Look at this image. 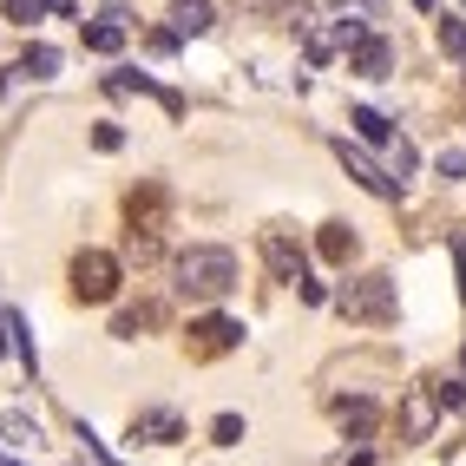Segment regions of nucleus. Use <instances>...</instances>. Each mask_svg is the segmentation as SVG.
Instances as JSON below:
<instances>
[{
  "label": "nucleus",
  "instance_id": "obj_1",
  "mask_svg": "<svg viewBox=\"0 0 466 466\" xmlns=\"http://www.w3.org/2000/svg\"><path fill=\"white\" fill-rule=\"evenodd\" d=\"M177 289L191 302H224L237 289V257L224 243H191V250L177 257Z\"/></svg>",
  "mask_w": 466,
  "mask_h": 466
},
{
  "label": "nucleus",
  "instance_id": "obj_2",
  "mask_svg": "<svg viewBox=\"0 0 466 466\" xmlns=\"http://www.w3.org/2000/svg\"><path fill=\"white\" fill-rule=\"evenodd\" d=\"M341 316L349 322H388L394 316V283L388 276H355V283L341 289Z\"/></svg>",
  "mask_w": 466,
  "mask_h": 466
},
{
  "label": "nucleus",
  "instance_id": "obj_3",
  "mask_svg": "<svg viewBox=\"0 0 466 466\" xmlns=\"http://www.w3.org/2000/svg\"><path fill=\"white\" fill-rule=\"evenodd\" d=\"M73 296H79V302H112V296H118V257L79 250V257H73Z\"/></svg>",
  "mask_w": 466,
  "mask_h": 466
},
{
  "label": "nucleus",
  "instance_id": "obj_4",
  "mask_svg": "<svg viewBox=\"0 0 466 466\" xmlns=\"http://www.w3.org/2000/svg\"><path fill=\"white\" fill-rule=\"evenodd\" d=\"M335 158H341V165H349V177L361 184V191H368V198H400V184H408V177H394V171H381V165H375V158H368V151H361V145H349V138H341V145H335Z\"/></svg>",
  "mask_w": 466,
  "mask_h": 466
},
{
  "label": "nucleus",
  "instance_id": "obj_5",
  "mask_svg": "<svg viewBox=\"0 0 466 466\" xmlns=\"http://www.w3.org/2000/svg\"><path fill=\"white\" fill-rule=\"evenodd\" d=\"M263 263L276 283H302V243L289 230H263Z\"/></svg>",
  "mask_w": 466,
  "mask_h": 466
},
{
  "label": "nucleus",
  "instance_id": "obj_6",
  "mask_svg": "<svg viewBox=\"0 0 466 466\" xmlns=\"http://www.w3.org/2000/svg\"><path fill=\"white\" fill-rule=\"evenodd\" d=\"M237 341H243V322H230V316H204L198 329H191V355H230L237 349Z\"/></svg>",
  "mask_w": 466,
  "mask_h": 466
},
{
  "label": "nucleus",
  "instance_id": "obj_7",
  "mask_svg": "<svg viewBox=\"0 0 466 466\" xmlns=\"http://www.w3.org/2000/svg\"><path fill=\"white\" fill-rule=\"evenodd\" d=\"M349 66H355L361 79H388V66H394V46H388V40H375V34H361V40L349 46Z\"/></svg>",
  "mask_w": 466,
  "mask_h": 466
},
{
  "label": "nucleus",
  "instance_id": "obj_8",
  "mask_svg": "<svg viewBox=\"0 0 466 466\" xmlns=\"http://www.w3.org/2000/svg\"><path fill=\"white\" fill-rule=\"evenodd\" d=\"M86 46H92V53H118V46H126V7H112V14L92 20V26H86Z\"/></svg>",
  "mask_w": 466,
  "mask_h": 466
},
{
  "label": "nucleus",
  "instance_id": "obj_9",
  "mask_svg": "<svg viewBox=\"0 0 466 466\" xmlns=\"http://www.w3.org/2000/svg\"><path fill=\"white\" fill-rule=\"evenodd\" d=\"M210 20H217L210 0H177V7H171V26H177V34H204Z\"/></svg>",
  "mask_w": 466,
  "mask_h": 466
},
{
  "label": "nucleus",
  "instance_id": "obj_10",
  "mask_svg": "<svg viewBox=\"0 0 466 466\" xmlns=\"http://www.w3.org/2000/svg\"><path fill=\"white\" fill-rule=\"evenodd\" d=\"M20 73H26V79H53V73H59V53H53V46H26V53H20Z\"/></svg>",
  "mask_w": 466,
  "mask_h": 466
},
{
  "label": "nucleus",
  "instance_id": "obj_11",
  "mask_svg": "<svg viewBox=\"0 0 466 466\" xmlns=\"http://www.w3.org/2000/svg\"><path fill=\"white\" fill-rule=\"evenodd\" d=\"M322 257H329V263H349V257H355V230H349V224H329V230H322Z\"/></svg>",
  "mask_w": 466,
  "mask_h": 466
},
{
  "label": "nucleus",
  "instance_id": "obj_12",
  "mask_svg": "<svg viewBox=\"0 0 466 466\" xmlns=\"http://www.w3.org/2000/svg\"><path fill=\"white\" fill-rule=\"evenodd\" d=\"M335 420L349 433H368V427H375V408H368V400H335Z\"/></svg>",
  "mask_w": 466,
  "mask_h": 466
},
{
  "label": "nucleus",
  "instance_id": "obj_13",
  "mask_svg": "<svg viewBox=\"0 0 466 466\" xmlns=\"http://www.w3.org/2000/svg\"><path fill=\"white\" fill-rule=\"evenodd\" d=\"M433 408H441V400H427V394H408V433H414V441H427V427H433Z\"/></svg>",
  "mask_w": 466,
  "mask_h": 466
},
{
  "label": "nucleus",
  "instance_id": "obj_14",
  "mask_svg": "<svg viewBox=\"0 0 466 466\" xmlns=\"http://www.w3.org/2000/svg\"><path fill=\"white\" fill-rule=\"evenodd\" d=\"M355 132H361V138H375V145H388V132H394V126H388L375 106H355Z\"/></svg>",
  "mask_w": 466,
  "mask_h": 466
},
{
  "label": "nucleus",
  "instance_id": "obj_15",
  "mask_svg": "<svg viewBox=\"0 0 466 466\" xmlns=\"http://www.w3.org/2000/svg\"><path fill=\"white\" fill-rule=\"evenodd\" d=\"M151 322H158V309H126V316L112 322V335H126V341H132V335H138V329H151Z\"/></svg>",
  "mask_w": 466,
  "mask_h": 466
},
{
  "label": "nucleus",
  "instance_id": "obj_16",
  "mask_svg": "<svg viewBox=\"0 0 466 466\" xmlns=\"http://www.w3.org/2000/svg\"><path fill=\"white\" fill-rule=\"evenodd\" d=\"M53 7V0H7V20H20V26H34L40 14Z\"/></svg>",
  "mask_w": 466,
  "mask_h": 466
},
{
  "label": "nucleus",
  "instance_id": "obj_17",
  "mask_svg": "<svg viewBox=\"0 0 466 466\" xmlns=\"http://www.w3.org/2000/svg\"><path fill=\"white\" fill-rule=\"evenodd\" d=\"M302 46H309V59L322 66V59L335 53V34H322V26H309V34H302Z\"/></svg>",
  "mask_w": 466,
  "mask_h": 466
},
{
  "label": "nucleus",
  "instance_id": "obj_18",
  "mask_svg": "<svg viewBox=\"0 0 466 466\" xmlns=\"http://www.w3.org/2000/svg\"><path fill=\"white\" fill-rule=\"evenodd\" d=\"M138 433H158V441H177V414H145Z\"/></svg>",
  "mask_w": 466,
  "mask_h": 466
},
{
  "label": "nucleus",
  "instance_id": "obj_19",
  "mask_svg": "<svg viewBox=\"0 0 466 466\" xmlns=\"http://www.w3.org/2000/svg\"><path fill=\"white\" fill-rule=\"evenodd\" d=\"M441 46H447L453 59H466V26H460V20H447V26H441Z\"/></svg>",
  "mask_w": 466,
  "mask_h": 466
},
{
  "label": "nucleus",
  "instance_id": "obj_20",
  "mask_svg": "<svg viewBox=\"0 0 466 466\" xmlns=\"http://www.w3.org/2000/svg\"><path fill=\"white\" fill-rule=\"evenodd\" d=\"M210 433H217L224 447H237V441H243V420H237V414H217V427H210Z\"/></svg>",
  "mask_w": 466,
  "mask_h": 466
},
{
  "label": "nucleus",
  "instance_id": "obj_21",
  "mask_svg": "<svg viewBox=\"0 0 466 466\" xmlns=\"http://www.w3.org/2000/svg\"><path fill=\"white\" fill-rule=\"evenodd\" d=\"M112 92H158L145 73H112Z\"/></svg>",
  "mask_w": 466,
  "mask_h": 466
},
{
  "label": "nucleus",
  "instance_id": "obj_22",
  "mask_svg": "<svg viewBox=\"0 0 466 466\" xmlns=\"http://www.w3.org/2000/svg\"><path fill=\"white\" fill-rule=\"evenodd\" d=\"M441 177H453V184L466 177V151H441Z\"/></svg>",
  "mask_w": 466,
  "mask_h": 466
},
{
  "label": "nucleus",
  "instance_id": "obj_23",
  "mask_svg": "<svg viewBox=\"0 0 466 466\" xmlns=\"http://www.w3.org/2000/svg\"><path fill=\"white\" fill-rule=\"evenodd\" d=\"M361 34H368V26H361V20H335V46H355Z\"/></svg>",
  "mask_w": 466,
  "mask_h": 466
},
{
  "label": "nucleus",
  "instance_id": "obj_24",
  "mask_svg": "<svg viewBox=\"0 0 466 466\" xmlns=\"http://www.w3.org/2000/svg\"><path fill=\"white\" fill-rule=\"evenodd\" d=\"M0 433H7V441H26L34 427H26V414H0Z\"/></svg>",
  "mask_w": 466,
  "mask_h": 466
},
{
  "label": "nucleus",
  "instance_id": "obj_25",
  "mask_svg": "<svg viewBox=\"0 0 466 466\" xmlns=\"http://www.w3.org/2000/svg\"><path fill=\"white\" fill-rule=\"evenodd\" d=\"M177 40H184L177 26H158V34H151V53H177Z\"/></svg>",
  "mask_w": 466,
  "mask_h": 466
},
{
  "label": "nucleus",
  "instance_id": "obj_26",
  "mask_svg": "<svg viewBox=\"0 0 466 466\" xmlns=\"http://www.w3.org/2000/svg\"><path fill=\"white\" fill-rule=\"evenodd\" d=\"M408 171H414V145L400 138V145H394V177H408Z\"/></svg>",
  "mask_w": 466,
  "mask_h": 466
},
{
  "label": "nucleus",
  "instance_id": "obj_27",
  "mask_svg": "<svg viewBox=\"0 0 466 466\" xmlns=\"http://www.w3.org/2000/svg\"><path fill=\"white\" fill-rule=\"evenodd\" d=\"M414 7H433V0H414Z\"/></svg>",
  "mask_w": 466,
  "mask_h": 466
},
{
  "label": "nucleus",
  "instance_id": "obj_28",
  "mask_svg": "<svg viewBox=\"0 0 466 466\" xmlns=\"http://www.w3.org/2000/svg\"><path fill=\"white\" fill-rule=\"evenodd\" d=\"M0 355H7V341H0Z\"/></svg>",
  "mask_w": 466,
  "mask_h": 466
}]
</instances>
